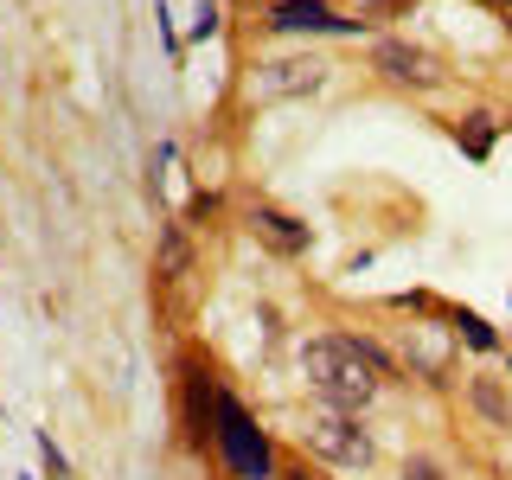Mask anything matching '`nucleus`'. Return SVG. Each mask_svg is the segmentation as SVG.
Returning a JSON list of instances; mask_svg holds the SVG:
<instances>
[{
	"mask_svg": "<svg viewBox=\"0 0 512 480\" xmlns=\"http://www.w3.org/2000/svg\"><path fill=\"white\" fill-rule=\"evenodd\" d=\"M301 372H308V384L333 410H359V404L378 397L384 359L372 346H359V340H308L301 346Z\"/></svg>",
	"mask_w": 512,
	"mask_h": 480,
	"instance_id": "nucleus-1",
	"label": "nucleus"
},
{
	"mask_svg": "<svg viewBox=\"0 0 512 480\" xmlns=\"http://www.w3.org/2000/svg\"><path fill=\"white\" fill-rule=\"evenodd\" d=\"M212 436H218V448H224V461H231L237 480H269V436L256 429V416L224 391L212 404Z\"/></svg>",
	"mask_w": 512,
	"mask_h": 480,
	"instance_id": "nucleus-2",
	"label": "nucleus"
},
{
	"mask_svg": "<svg viewBox=\"0 0 512 480\" xmlns=\"http://www.w3.org/2000/svg\"><path fill=\"white\" fill-rule=\"evenodd\" d=\"M308 448L327 455V461H340V468H365V461H372V436H365L359 416H346V410L308 416Z\"/></svg>",
	"mask_w": 512,
	"mask_h": 480,
	"instance_id": "nucleus-3",
	"label": "nucleus"
},
{
	"mask_svg": "<svg viewBox=\"0 0 512 480\" xmlns=\"http://www.w3.org/2000/svg\"><path fill=\"white\" fill-rule=\"evenodd\" d=\"M378 71L391 77V84H410V90H436V84H442L436 58L416 52V45H404V39H384V45H378Z\"/></svg>",
	"mask_w": 512,
	"mask_h": 480,
	"instance_id": "nucleus-4",
	"label": "nucleus"
},
{
	"mask_svg": "<svg viewBox=\"0 0 512 480\" xmlns=\"http://www.w3.org/2000/svg\"><path fill=\"white\" fill-rule=\"evenodd\" d=\"M320 77H327V64H314V58H282V64H263L256 90H263V96H295V90H320Z\"/></svg>",
	"mask_w": 512,
	"mask_h": 480,
	"instance_id": "nucleus-5",
	"label": "nucleus"
},
{
	"mask_svg": "<svg viewBox=\"0 0 512 480\" xmlns=\"http://www.w3.org/2000/svg\"><path fill=\"white\" fill-rule=\"evenodd\" d=\"M269 26H282V32H352V20H340V13L320 7V0H282Z\"/></svg>",
	"mask_w": 512,
	"mask_h": 480,
	"instance_id": "nucleus-6",
	"label": "nucleus"
},
{
	"mask_svg": "<svg viewBox=\"0 0 512 480\" xmlns=\"http://www.w3.org/2000/svg\"><path fill=\"white\" fill-rule=\"evenodd\" d=\"M250 224H256V237H263L269 250H282V256H301V250H308V224H295L288 212H269V205H256Z\"/></svg>",
	"mask_w": 512,
	"mask_h": 480,
	"instance_id": "nucleus-7",
	"label": "nucleus"
},
{
	"mask_svg": "<svg viewBox=\"0 0 512 480\" xmlns=\"http://www.w3.org/2000/svg\"><path fill=\"white\" fill-rule=\"evenodd\" d=\"M455 141H461L474 160H487V154H493V122H487V116H468V122L455 128Z\"/></svg>",
	"mask_w": 512,
	"mask_h": 480,
	"instance_id": "nucleus-8",
	"label": "nucleus"
},
{
	"mask_svg": "<svg viewBox=\"0 0 512 480\" xmlns=\"http://www.w3.org/2000/svg\"><path fill=\"white\" fill-rule=\"evenodd\" d=\"M186 269V244H180V231H167V250H160V276H180Z\"/></svg>",
	"mask_w": 512,
	"mask_h": 480,
	"instance_id": "nucleus-9",
	"label": "nucleus"
},
{
	"mask_svg": "<svg viewBox=\"0 0 512 480\" xmlns=\"http://www.w3.org/2000/svg\"><path fill=\"white\" fill-rule=\"evenodd\" d=\"M461 333H468V340H474L480 352L493 346V327H487V320H474V314H461Z\"/></svg>",
	"mask_w": 512,
	"mask_h": 480,
	"instance_id": "nucleus-10",
	"label": "nucleus"
},
{
	"mask_svg": "<svg viewBox=\"0 0 512 480\" xmlns=\"http://www.w3.org/2000/svg\"><path fill=\"white\" fill-rule=\"evenodd\" d=\"M404 480H448V474L436 468V461H423V455H416V461H404Z\"/></svg>",
	"mask_w": 512,
	"mask_h": 480,
	"instance_id": "nucleus-11",
	"label": "nucleus"
},
{
	"mask_svg": "<svg viewBox=\"0 0 512 480\" xmlns=\"http://www.w3.org/2000/svg\"><path fill=\"white\" fill-rule=\"evenodd\" d=\"M474 397H480V410H487V416H500V423H506V404H500V391H493V384H480Z\"/></svg>",
	"mask_w": 512,
	"mask_h": 480,
	"instance_id": "nucleus-12",
	"label": "nucleus"
},
{
	"mask_svg": "<svg viewBox=\"0 0 512 480\" xmlns=\"http://www.w3.org/2000/svg\"><path fill=\"white\" fill-rule=\"evenodd\" d=\"M212 32H218V13L199 7V26H192V39H212Z\"/></svg>",
	"mask_w": 512,
	"mask_h": 480,
	"instance_id": "nucleus-13",
	"label": "nucleus"
}]
</instances>
